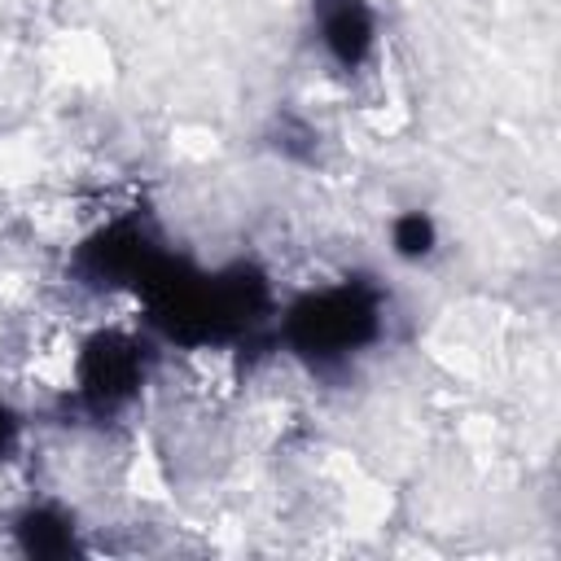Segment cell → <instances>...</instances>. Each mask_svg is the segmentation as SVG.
Returning a JSON list of instances; mask_svg holds the SVG:
<instances>
[{
	"label": "cell",
	"instance_id": "obj_1",
	"mask_svg": "<svg viewBox=\"0 0 561 561\" xmlns=\"http://www.w3.org/2000/svg\"><path fill=\"white\" fill-rule=\"evenodd\" d=\"M390 241H394V254H403V259H430V254H434V245H438V232H434L430 215L408 210V215H399V219H394Z\"/></svg>",
	"mask_w": 561,
	"mask_h": 561
}]
</instances>
